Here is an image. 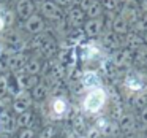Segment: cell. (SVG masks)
<instances>
[{"label":"cell","instance_id":"cell-1","mask_svg":"<svg viewBox=\"0 0 147 138\" xmlns=\"http://www.w3.org/2000/svg\"><path fill=\"white\" fill-rule=\"evenodd\" d=\"M108 90L103 86L93 87V89L86 90L82 100H81V109L87 116H98L108 105Z\"/></svg>","mask_w":147,"mask_h":138},{"label":"cell","instance_id":"cell-2","mask_svg":"<svg viewBox=\"0 0 147 138\" xmlns=\"http://www.w3.org/2000/svg\"><path fill=\"white\" fill-rule=\"evenodd\" d=\"M70 111V103L65 95H52L48 99V114L46 118L51 121H62L67 118Z\"/></svg>","mask_w":147,"mask_h":138},{"label":"cell","instance_id":"cell-3","mask_svg":"<svg viewBox=\"0 0 147 138\" xmlns=\"http://www.w3.org/2000/svg\"><path fill=\"white\" fill-rule=\"evenodd\" d=\"M40 11H41L40 14H41L43 18H46L51 24L67 18L65 16V11L55 3L54 0H43L41 3H40Z\"/></svg>","mask_w":147,"mask_h":138},{"label":"cell","instance_id":"cell-4","mask_svg":"<svg viewBox=\"0 0 147 138\" xmlns=\"http://www.w3.org/2000/svg\"><path fill=\"white\" fill-rule=\"evenodd\" d=\"M146 81L141 75H136V73H128L127 76L123 78V90L127 95H134V94L141 92V90L146 89Z\"/></svg>","mask_w":147,"mask_h":138},{"label":"cell","instance_id":"cell-5","mask_svg":"<svg viewBox=\"0 0 147 138\" xmlns=\"http://www.w3.org/2000/svg\"><path fill=\"white\" fill-rule=\"evenodd\" d=\"M32 105H33V100H32V97H30V92L29 90H22V92L18 94V95L11 100L10 109L14 116H18V114H21V113L30 109Z\"/></svg>","mask_w":147,"mask_h":138},{"label":"cell","instance_id":"cell-6","mask_svg":"<svg viewBox=\"0 0 147 138\" xmlns=\"http://www.w3.org/2000/svg\"><path fill=\"white\" fill-rule=\"evenodd\" d=\"M30 56L27 52H18V54H5V65H7L8 73H18V71H24L26 62L29 61Z\"/></svg>","mask_w":147,"mask_h":138},{"label":"cell","instance_id":"cell-7","mask_svg":"<svg viewBox=\"0 0 147 138\" xmlns=\"http://www.w3.org/2000/svg\"><path fill=\"white\" fill-rule=\"evenodd\" d=\"M24 30H26L27 33H30V35H38V33H43L46 32V21L45 18L41 16V14L38 13H33L30 18H27L26 21H24Z\"/></svg>","mask_w":147,"mask_h":138},{"label":"cell","instance_id":"cell-8","mask_svg":"<svg viewBox=\"0 0 147 138\" xmlns=\"http://www.w3.org/2000/svg\"><path fill=\"white\" fill-rule=\"evenodd\" d=\"M105 30L103 27V18H93V19H86L82 26V32L86 38H96L101 35V32Z\"/></svg>","mask_w":147,"mask_h":138},{"label":"cell","instance_id":"cell-9","mask_svg":"<svg viewBox=\"0 0 147 138\" xmlns=\"http://www.w3.org/2000/svg\"><path fill=\"white\" fill-rule=\"evenodd\" d=\"M81 86L84 90L93 89V87H100L101 86V73L98 70H84L79 80Z\"/></svg>","mask_w":147,"mask_h":138},{"label":"cell","instance_id":"cell-10","mask_svg":"<svg viewBox=\"0 0 147 138\" xmlns=\"http://www.w3.org/2000/svg\"><path fill=\"white\" fill-rule=\"evenodd\" d=\"M86 11L79 7V5H74L71 10H68L67 14V22L70 24L73 29H79V26H84L86 22Z\"/></svg>","mask_w":147,"mask_h":138},{"label":"cell","instance_id":"cell-11","mask_svg":"<svg viewBox=\"0 0 147 138\" xmlns=\"http://www.w3.org/2000/svg\"><path fill=\"white\" fill-rule=\"evenodd\" d=\"M29 92H30V97H32L33 103H43L45 100L49 99V95H51L49 86H48V83H46L45 80H41L33 89H30Z\"/></svg>","mask_w":147,"mask_h":138},{"label":"cell","instance_id":"cell-12","mask_svg":"<svg viewBox=\"0 0 147 138\" xmlns=\"http://www.w3.org/2000/svg\"><path fill=\"white\" fill-rule=\"evenodd\" d=\"M123 48L130 49V51H138L144 46V37H141L136 32H128L127 35H123V38H120Z\"/></svg>","mask_w":147,"mask_h":138},{"label":"cell","instance_id":"cell-13","mask_svg":"<svg viewBox=\"0 0 147 138\" xmlns=\"http://www.w3.org/2000/svg\"><path fill=\"white\" fill-rule=\"evenodd\" d=\"M111 57L117 68H123V67H128V65L133 64V51H130L127 48L117 49L114 52V56H111Z\"/></svg>","mask_w":147,"mask_h":138},{"label":"cell","instance_id":"cell-14","mask_svg":"<svg viewBox=\"0 0 147 138\" xmlns=\"http://www.w3.org/2000/svg\"><path fill=\"white\" fill-rule=\"evenodd\" d=\"M101 54H103V46L100 45V41H89L87 45H84V52H82L84 61L101 59Z\"/></svg>","mask_w":147,"mask_h":138},{"label":"cell","instance_id":"cell-15","mask_svg":"<svg viewBox=\"0 0 147 138\" xmlns=\"http://www.w3.org/2000/svg\"><path fill=\"white\" fill-rule=\"evenodd\" d=\"M35 8H36V3L33 0H19L16 3V14L22 21H26L27 18H30L35 13Z\"/></svg>","mask_w":147,"mask_h":138},{"label":"cell","instance_id":"cell-16","mask_svg":"<svg viewBox=\"0 0 147 138\" xmlns=\"http://www.w3.org/2000/svg\"><path fill=\"white\" fill-rule=\"evenodd\" d=\"M100 37H101V41H100L101 46H106L109 49H115V48H119V45H122L120 37L117 33H114L112 30H103Z\"/></svg>","mask_w":147,"mask_h":138},{"label":"cell","instance_id":"cell-17","mask_svg":"<svg viewBox=\"0 0 147 138\" xmlns=\"http://www.w3.org/2000/svg\"><path fill=\"white\" fill-rule=\"evenodd\" d=\"M111 30L114 33H117L119 37H123L130 32V24H128L120 14H115L114 19H112V24H111Z\"/></svg>","mask_w":147,"mask_h":138},{"label":"cell","instance_id":"cell-18","mask_svg":"<svg viewBox=\"0 0 147 138\" xmlns=\"http://www.w3.org/2000/svg\"><path fill=\"white\" fill-rule=\"evenodd\" d=\"M41 68H43V61L35 56H30L29 61L26 62V67H24V73L26 75H32V76H40L41 73Z\"/></svg>","mask_w":147,"mask_h":138},{"label":"cell","instance_id":"cell-19","mask_svg":"<svg viewBox=\"0 0 147 138\" xmlns=\"http://www.w3.org/2000/svg\"><path fill=\"white\" fill-rule=\"evenodd\" d=\"M59 132L60 130L54 124H46L38 130V138H57Z\"/></svg>","mask_w":147,"mask_h":138},{"label":"cell","instance_id":"cell-20","mask_svg":"<svg viewBox=\"0 0 147 138\" xmlns=\"http://www.w3.org/2000/svg\"><path fill=\"white\" fill-rule=\"evenodd\" d=\"M103 13H105V10H103L101 3H100V0L93 2V3L86 10V16L89 18V19H93V18H100Z\"/></svg>","mask_w":147,"mask_h":138},{"label":"cell","instance_id":"cell-21","mask_svg":"<svg viewBox=\"0 0 147 138\" xmlns=\"http://www.w3.org/2000/svg\"><path fill=\"white\" fill-rule=\"evenodd\" d=\"M134 30L133 32L139 33V32H147V13H141L139 19L136 21V24H134Z\"/></svg>","mask_w":147,"mask_h":138},{"label":"cell","instance_id":"cell-22","mask_svg":"<svg viewBox=\"0 0 147 138\" xmlns=\"http://www.w3.org/2000/svg\"><path fill=\"white\" fill-rule=\"evenodd\" d=\"M18 138H36V130L35 128H30V127H26V128H19L16 133Z\"/></svg>","mask_w":147,"mask_h":138},{"label":"cell","instance_id":"cell-23","mask_svg":"<svg viewBox=\"0 0 147 138\" xmlns=\"http://www.w3.org/2000/svg\"><path fill=\"white\" fill-rule=\"evenodd\" d=\"M100 3H101L103 10L105 11H114L119 8V0H100Z\"/></svg>","mask_w":147,"mask_h":138},{"label":"cell","instance_id":"cell-24","mask_svg":"<svg viewBox=\"0 0 147 138\" xmlns=\"http://www.w3.org/2000/svg\"><path fill=\"white\" fill-rule=\"evenodd\" d=\"M7 89H8V71L0 75V99L7 95Z\"/></svg>","mask_w":147,"mask_h":138},{"label":"cell","instance_id":"cell-25","mask_svg":"<svg viewBox=\"0 0 147 138\" xmlns=\"http://www.w3.org/2000/svg\"><path fill=\"white\" fill-rule=\"evenodd\" d=\"M54 2H55V3H57L63 11H65V10L68 11V10H71V8L74 7V5H78L76 2H74V0H54Z\"/></svg>","mask_w":147,"mask_h":138},{"label":"cell","instance_id":"cell-26","mask_svg":"<svg viewBox=\"0 0 147 138\" xmlns=\"http://www.w3.org/2000/svg\"><path fill=\"white\" fill-rule=\"evenodd\" d=\"M138 122H139L141 125H142L144 128L147 127V108H142V109H139V113H138Z\"/></svg>","mask_w":147,"mask_h":138},{"label":"cell","instance_id":"cell-27","mask_svg":"<svg viewBox=\"0 0 147 138\" xmlns=\"http://www.w3.org/2000/svg\"><path fill=\"white\" fill-rule=\"evenodd\" d=\"M7 26H8L7 19H5V16H3V14L0 13V33H2L5 29H7Z\"/></svg>","mask_w":147,"mask_h":138},{"label":"cell","instance_id":"cell-28","mask_svg":"<svg viewBox=\"0 0 147 138\" xmlns=\"http://www.w3.org/2000/svg\"><path fill=\"white\" fill-rule=\"evenodd\" d=\"M2 73H7V65H5V56L0 57V75Z\"/></svg>","mask_w":147,"mask_h":138},{"label":"cell","instance_id":"cell-29","mask_svg":"<svg viewBox=\"0 0 147 138\" xmlns=\"http://www.w3.org/2000/svg\"><path fill=\"white\" fill-rule=\"evenodd\" d=\"M2 56H5V45H3V41H0V57Z\"/></svg>","mask_w":147,"mask_h":138},{"label":"cell","instance_id":"cell-30","mask_svg":"<svg viewBox=\"0 0 147 138\" xmlns=\"http://www.w3.org/2000/svg\"><path fill=\"white\" fill-rule=\"evenodd\" d=\"M134 138H147V133H146V132H139Z\"/></svg>","mask_w":147,"mask_h":138},{"label":"cell","instance_id":"cell-31","mask_svg":"<svg viewBox=\"0 0 147 138\" xmlns=\"http://www.w3.org/2000/svg\"><path fill=\"white\" fill-rule=\"evenodd\" d=\"M144 43L147 45V32H146V37H144Z\"/></svg>","mask_w":147,"mask_h":138},{"label":"cell","instance_id":"cell-32","mask_svg":"<svg viewBox=\"0 0 147 138\" xmlns=\"http://www.w3.org/2000/svg\"><path fill=\"white\" fill-rule=\"evenodd\" d=\"M11 3H18V2H19V0H10Z\"/></svg>","mask_w":147,"mask_h":138},{"label":"cell","instance_id":"cell-33","mask_svg":"<svg viewBox=\"0 0 147 138\" xmlns=\"http://www.w3.org/2000/svg\"><path fill=\"white\" fill-rule=\"evenodd\" d=\"M33 2H35V3H41L43 0H33Z\"/></svg>","mask_w":147,"mask_h":138},{"label":"cell","instance_id":"cell-34","mask_svg":"<svg viewBox=\"0 0 147 138\" xmlns=\"http://www.w3.org/2000/svg\"><path fill=\"white\" fill-rule=\"evenodd\" d=\"M144 52H146V56H147V45L144 46Z\"/></svg>","mask_w":147,"mask_h":138},{"label":"cell","instance_id":"cell-35","mask_svg":"<svg viewBox=\"0 0 147 138\" xmlns=\"http://www.w3.org/2000/svg\"><path fill=\"white\" fill-rule=\"evenodd\" d=\"M76 138H86V135H79V137H76Z\"/></svg>","mask_w":147,"mask_h":138},{"label":"cell","instance_id":"cell-36","mask_svg":"<svg viewBox=\"0 0 147 138\" xmlns=\"http://www.w3.org/2000/svg\"><path fill=\"white\" fill-rule=\"evenodd\" d=\"M74 2H76V3H79V2H81V0H74Z\"/></svg>","mask_w":147,"mask_h":138},{"label":"cell","instance_id":"cell-37","mask_svg":"<svg viewBox=\"0 0 147 138\" xmlns=\"http://www.w3.org/2000/svg\"><path fill=\"white\" fill-rule=\"evenodd\" d=\"M11 138H18V137H16V135H13V137H11Z\"/></svg>","mask_w":147,"mask_h":138},{"label":"cell","instance_id":"cell-38","mask_svg":"<svg viewBox=\"0 0 147 138\" xmlns=\"http://www.w3.org/2000/svg\"><path fill=\"white\" fill-rule=\"evenodd\" d=\"M144 132H146V133H147V127H146V128H144Z\"/></svg>","mask_w":147,"mask_h":138}]
</instances>
